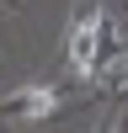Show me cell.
Returning a JSON list of instances; mask_svg holds the SVG:
<instances>
[{"label": "cell", "instance_id": "obj_2", "mask_svg": "<svg viewBox=\"0 0 128 133\" xmlns=\"http://www.w3.org/2000/svg\"><path fill=\"white\" fill-rule=\"evenodd\" d=\"M16 112L21 117H53V112H59V96H53L48 85H32V91L16 96Z\"/></svg>", "mask_w": 128, "mask_h": 133}, {"label": "cell", "instance_id": "obj_1", "mask_svg": "<svg viewBox=\"0 0 128 133\" xmlns=\"http://www.w3.org/2000/svg\"><path fill=\"white\" fill-rule=\"evenodd\" d=\"M96 37H101V11H85L80 21L69 27V37H64V53H69V64H75V75H91L96 69Z\"/></svg>", "mask_w": 128, "mask_h": 133}]
</instances>
